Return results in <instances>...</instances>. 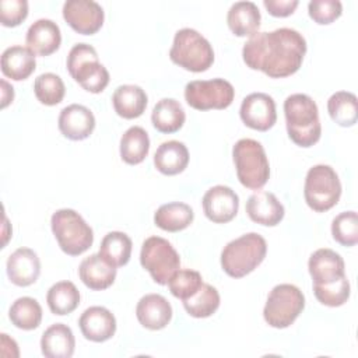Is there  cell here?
<instances>
[{
	"label": "cell",
	"instance_id": "obj_5",
	"mask_svg": "<svg viewBox=\"0 0 358 358\" xmlns=\"http://www.w3.org/2000/svg\"><path fill=\"white\" fill-rule=\"evenodd\" d=\"M169 59L179 67L201 73L214 63V50L210 42L193 28H182L173 36Z\"/></svg>",
	"mask_w": 358,
	"mask_h": 358
},
{
	"label": "cell",
	"instance_id": "obj_19",
	"mask_svg": "<svg viewBox=\"0 0 358 358\" xmlns=\"http://www.w3.org/2000/svg\"><path fill=\"white\" fill-rule=\"evenodd\" d=\"M136 316L140 324L148 330H161L172 319V306L159 294H147L140 298L136 306Z\"/></svg>",
	"mask_w": 358,
	"mask_h": 358
},
{
	"label": "cell",
	"instance_id": "obj_1",
	"mask_svg": "<svg viewBox=\"0 0 358 358\" xmlns=\"http://www.w3.org/2000/svg\"><path fill=\"white\" fill-rule=\"evenodd\" d=\"M306 41L296 29L278 28L271 32H256L242 49L245 64L260 70L270 78L295 74L302 66Z\"/></svg>",
	"mask_w": 358,
	"mask_h": 358
},
{
	"label": "cell",
	"instance_id": "obj_31",
	"mask_svg": "<svg viewBox=\"0 0 358 358\" xmlns=\"http://www.w3.org/2000/svg\"><path fill=\"white\" fill-rule=\"evenodd\" d=\"M150 151L148 133L140 126L129 127L120 138V158L129 165H137L145 159Z\"/></svg>",
	"mask_w": 358,
	"mask_h": 358
},
{
	"label": "cell",
	"instance_id": "obj_4",
	"mask_svg": "<svg viewBox=\"0 0 358 358\" xmlns=\"http://www.w3.org/2000/svg\"><path fill=\"white\" fill-rule=\"evenodd\" d=\"M239 182L252 190L262 189L270 178V165L263 145L253 138H241L232 148Z\"/></svg>",
	"mask_w": 358,
	"mask_h": 358
},
{
	"label": "cell",
	"instance_id": "obj_33",
	"mask_svg": "<svg viewBox=\"0 0 358 358\" xmlns=\"http://www.w3.org/2000/svg\"><path fill=\"white\" fill-rule=\"evenodd\" d=\"M327 112L338 126H354L358 120V101L355 94L348 91L334 92L327 101Z\"/></svg>",
	"mask_w": 358,
	"mask_h": 358
},
{
	"label": "cell",
	"instance_id": "obj_7",
	"mask_svg": "<svg viewBox=\"0 0 358 358\" xmlns=\"http://www.w3.org/2000/svg\"><path fill=\"white\" fill-rule=\"evenodd\" d=\"M52 232L60 249L69 256H78L94 242V232L84 218L71 208H60L50 218Z\"/></svg>",
	"mask_w": 358,
	"mask_h": 358
},
{
	"label": "cell",
	"instance_id": "obj_30",
	"mask_svg": "<svg viewBox=\"0 0 358 358\" xmlns=\"http://www.w3.org/2000/svg\"><path fill=\"white\" fill-rule=\"evenodd\" d=\"M131 239L120 231L108 232L101 241L99 256L113 267H122L129 263L131 256Z\"/></svg>",
	"mask_w": 358,
	"mask_h": 358
},
{
	"label": "cell",
	"instance_id": "obj_9",
	"mask_svg": "<svg viewBox=\"0 0 358 358\" xmlns=\"http://www.w3.org/2000/svg\"><path fill=\"white\" fill-rule=\"evenodd\" d=\"M303 308L305 296L298 287L292 284H278L267 296L263 317L268 326L285 329L296 320Z\"/></svg>",
	"mask_w": 358,
	"mask_h": 358
},
{
	"label": "cell",
	"instance_id": "obj_23",
	"mask_svg": "<svg viewBox=\"0 0 358 358\" xmlns=\"http://www.w3.org/2000/svg\"><path fill=\"white\" fill-rule=\"evenodd\" d=\"M36 69L35 53L21 45L7 48L1 55V73L14 81L27 80Z\"/></svg>",
	"mask_w": 358,
	"mask_h": 358
},
{
	"label": "cell",
	"instance_id": "obj_2",
	"mask_svg": "<svg viewBox=\"0 0 358 358\" xmlns=\"http://www.w3.org/2000/svg\"><path fill=\"white\" fill-rule=\"evenodd\" d=\"M288 137L299 147L308 148L320 140L322 126L316 102L306 94H292L284 101Z\"/></svg>",
	"mask_w": 358,
	"mask_h": 358
},
{
	"label": "cell",
	"instance_id": "obj_28",
	"mask_svg": "<svg viewBox=\"0 0 358 358\" xmlns=\"http://www.w3.org/2000/svg\"><path fill=\"white\" fill-rule=\"evenodd\" d=\"M186 113L179 101L173 98H162L158 101L151 113L152 126L165 134H171L182 129Z\"/></svg>",
	"mask_w": 358,
	"mask_h": 358
},
{
	"label": "cell",
	"instance_id": "obj_18",
	"mask_svg": "<svg viewBox=\"0 0 358 358\" xmlns=\"http://www.w3.org/2000/svg\"><path fill=\"white\" fill-rule=\"evenodd\" d=\"M6 270L8 280L14 285L28 287L38 280L41 274V262L32 249L18 248L8 256Z\"/></svg>",
	"mask_w": 358,
	"mask_h": 358
},
{
	"label": "cell",
	"instance_id": "obj_35",
	"mask_svg": "<svg viewBox=\"0 0 358 358\" xmlns=\"http://www.w3.org/2000/svg\"><path fill=\"white\" fill-rule=\"evenodd\" d=\"M218 306H220V294L217 288L206 282L201 284V287L194 295L183 301L185 310L190 316L197 319L211 316L213 313H215Z\"/></svg>",
	"mask_w": 358,
	"mask_h": 358
},
{
	"label": "cell",
	"instance_id": "obj_13",
	"mask_svg": "<svg viewBox=\"0 0 358 358\" xmlns=\"http://www.w3.org/2000/svg\"><path fill=\"white\" fill-rule=\"evenodd\" d=\"M242 122L257 131H267L277 120L275 102L264 92H252L243 98L239 109Z\"/></svg>",
	"mask_w": 358,
	"mask_h": 358
},
{
	"label": "cell",
	"instance_id": "obj_12",
	"mask_svg": "<svg viewBox=\"0 0 358 358\" xmlns=\"http://www.w3.org/2000/svg\"><path fill=\"white\" fill-rule=\"evenodd\" d=\"M64 21L81 35L96 34L103 24V8L92 0H69L63 4Z\"/></svg>",
	"mask_w": 358,
	"mask_h": 358
},
{
	"label": "cell",
	"instance_id": "obj_26",
	"mask_svg": "<svg viewBox=\"0 0 358 358\" xmlns=\"http://www.w3.org/2000/svg\"><path fill=\"white\" fill-rule=\"evenodd\" d=\"M145 91L134 84L119 85L112 95L115 112L123 119H136L141 116L147 108Z\"/></svg>",
	"mask_w": 358,
	"mask_h": 358
},
{
	"label": "cell",
	"instance_id": "obj_20",
	"mask_svg": "<svg viewBox=\"0 0 358 358\" xmlns=\"http://www.w3.org/2000/svg\"><path fill=\"white\" fill-rule=\"evenodd\" d=\"M25 42L27 48H29L35 55L49 56L60 48L62 32L55 21L39 18L29 25Z\"/></svg>",
	"mask_w": 358,
	"mask_h": 358
},
{
	"label": "cell",
	"instance_id": "obj_21",
	"mask_svg": "<svg viewBox=\"0 0 358 358\" xmlns=\"http://www.w3.org/2000/svg\"><path fill=\"white\" fill-rule=\"evenodd\" d=\"M248 217L260 225L275 227L284 218L285 210L275 194L270 192H256L246 201Z\"/></svg>",
	"mask_w": 358,
	"mask_h": 358
},
{
	"label": "cell",
	"instance_id": "obj_36",
	"mask_svg": "<svg viewBox=\"0 0 358 358\" xmlns=\"http://www.w3.org/2000/svg\"><path fill=\"white\" fill-rule=\"evenodd\" d=\"M66 87L63 80L55 73H43L35 78L34 94L36 99L46 105L53 106L63 101Z\"/></svg>",
	"mask_w": 358,
	"mask_h": 358
},
{
	"label": "cell",
	"instance_id": "obj_11",
	"mask_svg": "<svg viewBox=\"0 0 358 358\" xmlns=\"http://www.w3.org/2000/svg\"><path fill=\"white\" fill-rule=\"evenodd\" d=\"M235 96L232 84L224 78L194 80L185 87V99L189 106L197 110L225 109Z\"/></svg>",
	"mask_w": 358,
	"mask_h": 358
},
{
	"label": "cell",
	"instance_id": "obj_10",
	"mask_svg": "<svg viewBox=\"0 0 358 358\" xmlns=\"http://www.w3.org/2000/svg\"><path fill=\"white\" fill-rule=\"evenodd\" d=\"M140 263L157 284L166 285L179 270L180 257L171 242L161 236H150L141 245Z\"/></svg>",
	"mask_w": 358,
	"mask_h": 358
},
{
	"label": "cell",
	"instance_id": "obj_17",
	"mask_svg": "<svg viewBox=\"0 0 358 358\" xmlns=\"http://www.w3.org/2000/svg\"><path fill=\"white\" fill-rule=\"evenodd\" d=\"M78 326L87 340L103 343L115 336L116 319L113 313L103 306H90L81 313Z\"/></svg>",
	"mask_w": 358,
	"mask_h": 358
},
{
	"label": "cell",
	"instance_id": "obj_24",
	"mask_svg": "<svg viewBox=\"0 0 358 358\" xmlns=\"http://www.w3.org/2000/svg\"><path fill=\"white\" fill-rule=\"evenodd\" d=\"M74 334L64 323L49 326L41 338V351L46 358H70L74 354Z\"/></svg>",
	"mask_w": 358,
	"mask_h": 358
},
{
	"label": "cell",
	"instance_id": "obj_38",
	"mask_svg": "<svg viewBox=\"0 0 358 358\" xmlns=\"http://www.w3.org/2000/svg\"><path fill=\"white\" fill-rule=\"evenodd\" d=\"M201 284H203L201 274L199 271L190 270V268L178 270L168 281L171 294L175 298H179L182 301L194 295L199 291V288L201 287Z\"/></svg>",
	"mask_w": 358,
	"mask_h": 358
},
{
	"label": "cell",
	"instance_id": "obj_14",
	"mask_svg": "<svg viewBox=\"0 0 358 358\" xmlns=\"http://www.w3.org/2000/svg\"><path fill=\"white\" fill-rule=\"evenodd\" d=\"M206 217L215 224H227L235 218L239 208L238 194L228 186L210 187L201 200Z\"/></svg>",
	"mask_w": 358,
	"mask_h": 358
},
{
	"label": "cell",
	"instance_id": "obj_16",
	"mask_svg": "<svg viewBox=\"0 0 358 358\" xmlns=\"http://www.w3.org/2000/svg\"><path fill=\"white\" fill-rule=\"evenodd\" d=\"M308 268L313 285L331 284L345 275L343 257L337 252L327 248L317 249L310 255Z\"/></svg>",
	"mask_w": 358,
	"mask_h": 358
},
{
	"label": "cell",
	"instance_id": "obj_25",
	"mask_svg": "<svg viewBox=\"0 0 358 358\" xmlns=\"http://www.w3.org/2000/svg\"><path fill=\"white\" fill-rule=\"evenodd\" d=\"M189 150L178 140L164 141L154 154V165L162 175H178L187 168Z\"/></svg>",
	"mask_w": 358,
	"mask_h": 358
},
{
	"label": "cell",
	"instance_id": "obj_34",
	"mask_svg": "<svg viewBox=\"0 0 358 358\" xmlns=\"http://www.w3.org/2000/svg\"><path fill=\"white\" fill-rule=\"evenodd\" d=\"M11 323L21 330H34L42 322V308L31 296H21L13 302L8 310Z\"/></svg>",
	"mask_w": 358,
	"mask_h": 358
},
{
	"label": "cell",
	"instance_id": "obj_27",
	"mask_svg": "<svg viewBox=\"0 0 358 358\" xmlns=\"http://www.w3.org/2000/svg\"><path fill=\"white\" fill-rule=\"evenodd\" d=\"M260 11L253 1H236L227 14V24L236 36H252L260 27Z\"/></svg>",
	"mask_w": 358,
	"mask_h": 358
},
{
	"label": "cell",
	"instance_id": "obj_3",
	"mask_svg": "<svg viewBox=\"0 0 358 358\" xmlns=\"http://www.w3.org/2000/svg\"><path fill=\"white\" fill-rule=\"evenodd\" d=\"M266 253V239L256 232H249L224 246L221 252V267L229 277L242 278L264 260Z\"/></svg>",
	"mask_w": 358,
	"mask_h": 358
},
{
	"label": "cell",
	"instance_id": "obj_41",
	"mask_svg": "<svg viewBox=\"0 0 358 358\" xmlns=\"http://www.w3.org/2000/svg\"><path fill=\"white\" fill-rule=\"evenodd\" d=\"M28 17V1L25 0H1L0 21L4 27H17Z\"/></svg>",
	"mask_w": 358,
	"mask_h": 358
},
{
	"label": "cell",
	"instance_id": "obj_22",
	"mask_svg": "<svg viewBox=\"0 0 358 358\" xmlns=\"http://www.w3.org/2000/svg\"><path fill=\"white\" fill-rule=\"evenodd\" d=\"M80 280L85 287L94 291L109 288L116 278V267L103 260L99 253L85 257L78 267Z\"/></svg>",
	"mask_w": 358,
	"mask_h": 358
},
{
	"label": "cell",
	"instance_id": "obj_43",
	"mask_svg": "<svg viewBox=\"0 0 358 358\" xmlns=\"http://www.w3.org/2000/svg\"><path fill=\"white\" fill-rule=\"evenodd\" d=\"M14 99V88L6 81L1 80V108L4 109Z\"/></svg>",
	"mask_w": 358,
	"mask_h": 358
},
{
	"label": "cell",
	"instance_id": "obj_39",
	"mask_svg": "<svg viewBox=\"0 0 358 358\" xmlns=\"http://www.w3.org/2000/svg\"><path fill=\"white\" fill-rule=\"evenodd\" d=\"M313 294L322 305H326L330 308L341 306L350 298L348 278H347V275H344L331 284L313 285Z\"/></svg>",
	"mask_w": 358,
	"mask_h": 358
},
{
	"label": "cell",
	"instance_id": "obj_32",
	"mask_svg": "<svg viewBox=\"0 0 358 358\" xmlns=\"http://www.w3.org/2000/svg\"><path fill=\"white\" fill-rule=\"evenodd\" d=\"M46 302L53 315L64 316L77 309L80 303V291L71 281H59L49 288Z\"/></svg>",
	"mask_w": 358,
	"mask_h": 358
},
{
	"label": "cell",
	"instance_id": "obj_29",
	"mask_svg": "<svg viewBox=\"0 0 358 358\" xmlns=\"http://www.w3.org/2000/svg\"><path fill=\"white\" fill-rule=\"evenodd\" d=\"M194 218L192 207L186 203L172 201L162 204L154 214V222L158 228L168 232H179L186 229Z\"/></svg>",
	"mask_w": 358,
	"mask_h": 358
},
{
	"label": "cell",
	"instance_id": "obj_15",
	"mask_svg": "<svg viewBox=\"0 0 358 358\" xmlns=\"http://www.w3.org/2000/svg\"><path fill=\"white\" fill-rule=\"evenodd\" d=\"M57 126L66 138L80 141L92 134L95 129V117L87 106L71 103L60 110Z\"/></svg>",
	"mask_w": 358,
	"mask_h": 358
},
{
	"label": "cell",
	"instance_id": "obj_42",
	"mask_svg": "<svg viewBox=\"0 0 358 358\" xmlns=\"http://www.w3.org/2000/svg\"><path fill=\"white\" fill-rule=\"evenodd\" d=\"M298 0H263V6L273 17H288L298 7Z\"/></svg>",
	"mask_w": 358,
	"mask_h": 358
},
{
	"label": "cell",
	"instance_id": "obj_37",
	"mask_svg": "<svg viewBox=\"0 0 358 358\" xmlns=\"http://www.w3.org/2000/svg\"><path fill=\"white\" fill-rule=\"evenodd\" d=\"M331 235L343 246H354L358 242V215L355 211H344L331 221Z\"/></svg>",
	"mask_w": 358,
	"mask_h": 358
},
{
	"label": "cell",
	"instance_id": "obj_40",
	"mask_svg": "<svg viewBox=\"0 0 358 358\" xmlns=\"http://www.w3.org/2000/svg\"><path fill=\"white\" fill-rule=\"evenodd\" d=\"M309 17L320 25L336 21L343 13V4L338 0H312L308 4Z\"/></svg>",
	"mask_w": 358,
	"mask_h": 358
},
{
	"label": "cell",
	"instance_id": "obj_6",
	"mask_svg": "<svg viewBox=\"0 0 358 358\" xmlns=\"http://www.w3.org/2000/svg\"><path fill=\"white\" fill-rule=\"evenodd\" d=\"M66 64L69 74L88 92L99 94L109 84V71L99 63L95 48L88 43H76L67 55Z\"/></svg>",
	"mask_w": 358,
	"mask_h": 358
},
{
	"label": "cell",
	"instance_id": "obj_8",
	"mask_svg": "<svg viewBox=\"0 0 358 358\" xmlns=\"http://www.w3.org/2000/svg\"><path fill=\"white\" fill-rule=\"evenodd\" d=\"M303 196L306 204L316 213L333 208L341 196V183L336 171L324 164L309 168L305 178Z\"/></svg>",
	"mask_w": 358,
	"mask_h": 358
}]
</instances>
